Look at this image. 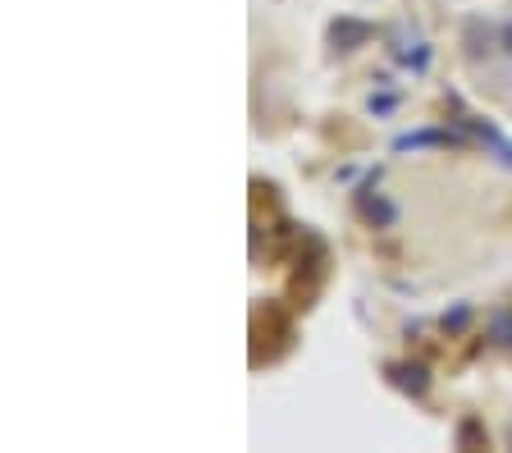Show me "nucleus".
I'll return each mask as SVG.
<instances>
[{
  "mask_svg": "<svg viewBox=\"0 0 512 453\" xmlns=\"http://www.w3.org/2000/svg\"><path fill=\"white\" fill-rule=\"evenodd\" d=\"M371 37H375V28H371V23H362V19H334L330 23V46H334V51H343V55L362 51Z\"/></svg>",
  "mask_w": 512,
  "mask_h": 453,
  "instance_id": "f257e3e1",
  "label": "nucleus"
},
{
  "mask_svg": "<svg viewBox=\"0 0 512 453\" xmlns=\"http://www.w3.org/2000/svg\"><path fill=\"white\" fill-rule=\"evenodd\" d=\"M389 380H394L403 394H412V399H426L430 367H426V362H394V367H389Z\"/></svg>",
  "mask_w": 512,
  "mask_h": 453,
  "instance_id": "f03ea898",
  "label": "nucleus"
},
{
  "mask_svg": "<svg viewBox=\"0 0 512 453\" xmlns=\"http://www.w3.org/2000/svg\"><path fill=\"white\" fill-rule=\"evenodd\" d=\"M357 211H362V220H366V225H375V229H389V225H394V216H398V211L384 202L380 193L371 197V188H362V193H357Z\"/></svg>",
  "mask_w": 512,
  "mask_h": 453,
  "instance_id": "7ed1b4c3",
  "label": "nucleus"
},
{
  "mask_svg": "<svg viewBox=\"0 0 512 453\" xmlns=\"http://www.w3.org/2000/svg\"><path fill=\"white\" fill-rule=\"evenodd\" d=\"M444 142H462V138H453V133H407V138H398L394 147L407 151V147H444Z\"/></svg>",
  "mask_w": 512,
  "mask_h": 453,
  "instance_id": "20e7f679",
  "label": "nucleus"
},
{
  "mask_svg": "<svg viewBox=\"0 0 512 453\" xmlns=\"http://www.w3.org/2000/svg\"><path fill=\"white\" fill-rule=\"evenodd\" d=\"M476 133H480L485 142H490L494 151H499V161L512 170V142H508V138H499V129H494V124H476Z\"/></svg>",
  "mask_w": 512,
  "mask_h": 453,
  "instance_id": "39448f33",
  "label": "nucleus"
},
{
  "mask_svg": "<svg viewBox=\"0 0 512 453\" xmlns=\"http://www.w3.org/2000/svg\"><path fill=\"white\" fill-rule=\"evenodd\" d=\"M458 444H462V449H471V444H485V431H480V421H462V426H458Z\"/></svg>",
  "mask_w": 512,
  "mask_h": 453,
  "instance_id": "423d86ee",
  "label": "nucleus"
},
{
  "mask_svg": "<svg viewBox=\"0 0 512 453\" xmlns=\"http://www.w3.org/2000/svg\"><path fill=\"white\" fill-rule=\"evenodd\" d=\"M490 330H494V339H499L503 348H512V312H499V316H494Z\"/></svg>",
  "mask_w": 512,
  "mask_h": 453,
  "instance_id": "0eeeda50",
  "label": "nucleus"
},
{
  "mask_svg": "<svg viewBox=\"0 0 512 453\" xmlns=\"http://www.w3.org/2000/svg\"><path fill=\"white\" fill-rule=\"evenodd\" d=\"M444 325H448V330H458V325H467V307H458L453 316H444Z\"/></svg>",
  "mask_w": 512,
  "mask_h": 453,
  "instance_id": "6e6552de",
  "label": "nucleus"
},
{
  "mask_svg": "<svg viewBox=\"0 0 512 453\" xmlns=\"http://www.w3.org/2000/svg\"><path fill=\"white\" fill-rule=\"evenodd\" d=\"M499 42H503V51L512 55V23H503V28H499Z\"/></svg>",
  "mask_w": 512,
  "mask_h": 453,
  "instance_id": "1a4fd4ad",
  "label": "nucleus"
}]
</instances>
